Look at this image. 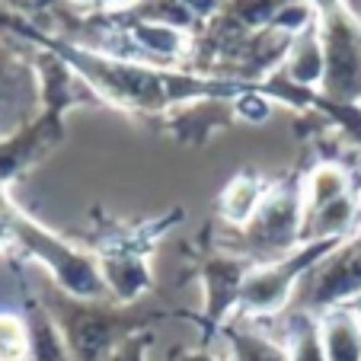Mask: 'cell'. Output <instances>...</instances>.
Wrapping results in <instances>:
<instances>
[{
    "instance_id": "1",
    "label": "cell",
    "mask_w": 361,
    "mask_h": 361,
    "mask_svg": "<svg viewBox=\"0 0 361 361\" xmlns=\"http://www.w3.org/2000/svg\"><path fill=\"white\" fill-rule=\"evenodd\" d=\"M333 250H336V240H314V243H307L304 250L294 252L291 259L252 272L250 279L243 281V291H240L243 307L250 314H272V310H279L288 300V294H291L294 279H298L300 272H307L310 266H317V262Z\"/></svg>"
},
{
    "instance_id": "2",
    "label": "cell",
    "mask_w": 361,
    "mask_h": 361,
    "mask_svg": "<svg viewBox=\"0 0 361 361\" xmlns=\"http://www.w3.org/2000/svg\"><path fill=\"white\" fill-rule=\"evenodd\" d=\"M352 294H361V237L339 250L329 262H320L310 285L304 288V304L329 307Z\"/></svg>"
},
{
    "instance_id": "3",
    "label": "cell",
    "mask_w": 361,
    "mask_h": 361,
    "mask_svg": "<svg viewBox=\"0 0 361 361\" xmlns=\"http://www.w3.org/2000/svg\"><path fill=\"white\" fill-rule=\"evenodd\" d=\"M326 361H361V317L355 310H333L320 326Z\"/></svg>"
},
{
    "instance_id": "4",
    "label": "cell",
    "mask_w": 361,
    "mask_h": 361,
    "mask_svg": "<svg viewBox=\"0 0 361 361\" xmlns=\"http://www.w3.org/2000/svg\"><path fill=\"white\" fill-rule=\"evenodd\" d=\"M243 266L233 259H214L208 262V317L212 323H218L224 317V310L231 307L233 298H240L243 291Z\"/></svg>"
},
{
    "instance_id": "5",
    "label": "cell",
    "mask_w": 361,
    "mask_h": 361,
    "mask_svg": "<svg viewBox=\"0 0 361 361\" xmlns=\"http://www.w3.org/2000/svg\"><path fill=\"white\" fill-rule=\"evenodd\" d=\"M348 189V179L339 166L326 164V166H317L310 173V179L304 183V218H310L314 212L333 204L336 198H342Z\"/></svg>"
},
{
    "instance_id": "6",
    "label": "cell",
    "mask_w": 361,
    "mask_h": 361,
    "mask_svg": "<svg viewBox=\"0 0 361 361\" xmlns=\"http://www.w3.org/2000/svg\"><path fill=\"white\" fill-rule=\"evenodd\" d=\"M227 339L233 345V358L237 361H291V355L281 345L269 342L259 333H246V329H227Z\"/></svg>"
},
{
    "instance_id": "7",
    "label": "cell",
    "mask_w": 361,
    "mask_h": 361,
    "mask_svg": "<svg viewBox=\"0 0 361 361\" xmlns=\"http://www.w3.org/2000/svg\"><path fill=\"white\" fill-rule=\"evenodd\" d=\"M259 204H262L259 185L252 179H237L224 195V218L233 221V224H246V221H252V214L259 212Z\"/></svg>"
},
{
    "instance_id": "8",
    "label": "cell",
    "mask_w": 361,
    "mask_h": 361,
    "mask_svg": "<svg viewBox=\"0 0 361 361\" xmlns=\"http://www.w3.org/2000/svg\"><path fill=\"white\" fill-rule=\"evenodd\" d=\"M0 361H29V326L13 314H0Z\"/></svg>"
},
{
    "instance_id": "9",
    "label": "cell",
    "mask_w": 361,
    "mask_h": 361,
    "mask_svg": "<svg viewBox=\"0 0 361 361\" xmlns=\"http://www.w3.org/2000/svg\"><path fill=\"white\" fill-rule=\"evenodd\" d=\"M291 361H326L317 329H298V333H294Z\"/></svg>"
},
{
    "instance_id": "10",
    "label": "cell",
    "mask_w": 361,
    "mask_h": 361,
    "mask_svg": "<svg viewBox=\"0 0 361 361\" xmlns=\"http://www.w3.org/2000/svg\"><path fill=\"white\" fill-rule=\"evenodd\" d=\"M144 345H147V339H144V336L125 339V342H118V348L106 361H144Z\"/></svg>"
},
{
    "instance_id": "11",
    "label": "cell",
    "mask_w": 361,
    "mask_h": 361,
    "mask_svg": "<svg viewBox=\"0 0 361 361\" xmlns=\"http://www.w3.org/2000/svg\"><path fill=\"white\" fill-rule=\"evenodd\" d=\"M176 361H218V358L208 352H185V355H179Z\"/></svg>"
}]
</instances>
